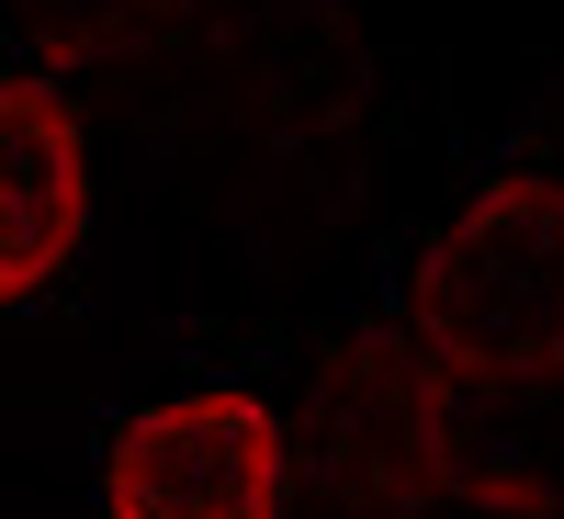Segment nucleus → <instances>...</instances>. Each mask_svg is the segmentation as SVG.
<instances>
[{"label": "nucleus", "mask_w": 564, "mask_h": 519, "mask_svg": "<svg viewBox=\"0 0 564 519\" xmlns=\"http://www.w3.org/2000/svg\"><path fill=\"white\" fill-rule=\"evenodd\" d=\"M282 497H294V441L249 385L159 396L102 452V519H282Z\"/></svg>", "instance_id": "nucleus-2"}, {"label": "nucleus", "mask_w": 564, "mask_h": 519, "mask_svg": "<svg viewBox=\"0 0 564 519\" xmlns=\"http://www.w3.org/2000/svg\"><path fill=\"white\" fill-rule=\"evenodd\" d=\"M417 327L452 361H564V181H497L452 215L417 282Z\"/></svg>", "instance_id": "nucleus-1"}, {"label": "nucleus", "mask_w": 564, "mask_h": 519, "mask_svg": "<svg viewBox=\"0 0 564 519\" xmlns=\"http://www.w3.org/2000/svg\"><path fill=\"white\" fill-rule=\"evenodd\" d=\"M90 226V136L57 79H0V305L45 294Z\"/></svg>", "instance_id": "nucleus-3"}]
</instances>
